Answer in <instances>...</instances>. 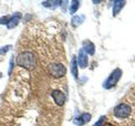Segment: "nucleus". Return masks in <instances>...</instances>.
I'll return each mask as SVG.
<instances>
[{
  "label": "nucleus",
  "mask_w": 135,
  "mask_h": 126,
  "mask_svg": "<svg viewBox=\"0 0 135 126\" xmlns=\"http://www.w3.org/2000/svg\"><path fill=\"white\" fill-rule=\"evenodd\" d=\"M17 64L25 69L33 70L36 66V59L32 52H23L16 59Z\"/></svg>",
  "instance_id": "nucleus-1"
},
{
  "label": "nucleus",
  "mask_w": 135,
  "mask_h": 126,
  "mask_svg": "<svg viewBox=\"0 0 135 126\" xmlns=\"http://www.w3.org/2000/svg\"><path fill=\"white\" fill-rule=\"evenodd\" d=\"M50 74L54 78H61L66 73V68L61 63H53L50 65Z\"/></svg>",
  "instance_id": "nucleus-2"
},
{
  "label": "nucleus",
  "mask_w": 135,
  "mask_h": 126,
  "mask_svg": "<svg viewBox=\"0 0 135 126\" xmlns=\"http://www.w3.org/2000/svg\"><path fill=\"white\" fill-rule=\"evenodd\" d=\"M120 77H122V70L120 69H115L113 71V73L107 78V80L105 81L104 87L106 88V89L113 88L118 82V80L120 79Z\"/></svg>",
  "instance_id": "nucleus-3"
},
{
  "label": "nucleus",
  "mask_w": 135,
  "mask_h": 126,
  "mask_svg": "<svg viewBox=\"0 0 135 126\" xmlns=\"http://www.w3.org/2000/svg\"><path fill=\"white\" fill-rule=\"evenodd\" d=\"M131 114V106L127 104H119L114 109V115L117 118H126Z\"/></svg>",
  "instance_id": "nucleus-4"
},
{
  "label": "nucleus",
  "mask_w": 135,
  "mask_h": 126,
  "mask_svg": "<svg viewBox=\"0 0 135 126\" xmlns=\"http://www.w3.org/2000/svg\"><path fill=\"white\" fill-rule=\"evenodd\" d=\"M51 96H52V98L55 100V103L59 105V106H63L65 103V95L63 94L62 91L60 90H53L52 94H51Z\"/></svg>",
  "instance_id": "nucleus-5"
},
{
  "label": "nucleus",
  "mask_w": 135,
  "mask_h": 126,
  "mask_svg": "<svg viewBox=\"0 0 135 126\" xmlns=\"http://www.w3.org/2000/svg\"><path fill=\"white\" fill-rule=\"evenodd\" d=\"M83 52H86L89 55H94L95 54V44L90 41H84L83 42Z\"/></svg>",
  "instance_id": "nucleus-6"
},
{
  "label": "nucleus",
  "mask_w": 135,
  "mask_h": 126,
  "mask_svg": "<svg viewBox=\"0 0 135 126\" xmlns=\"http://www.w3.org/2000/svg\"><path fill=\"white\" fill-rule=\"evenodd\" d=\"M20 17H22V15L20 14H15L14 16H10V19H9V22H8V24H7V27L9 29H12L14 27H16L17 24L19 23Z\"/></svg>",
  "instance_id": "nucleus-7"
},
{
  "label": "nucleus",
  "mask_w": 135,
  "mask_h": 126,
  "mask_svg": "<svg viewBox=\"0 0 135 126\" xmlns=\"http://www.w3.org/2000/svg\"><path fill=\"white\" fill-rule=\"evenodd\" d=\"M78 63L79 65L81 66V68H86L88 65V56L86 55V53H84L82 50L79 52V55H78Z\"/></svg>",
  "instance_id": "nucleus-8"
},
{
  "label": "nucleus",
  "mask_w": 135,
  "mask_h": 126,
  "mask_svg": "<svg viewBox=\"0 0 135 126\" xmlns=\"http://www.w3.org/2000/svg\"><path fill=\"white\" fill-rule=\"evenodd\" d=\"M90 119H91V115L89 114V113H83L81 116L77 118L75 123H78L79 125H83V124H86V123H89Z\"/></svg>",
  "instance_id": "nucleus-9"
},
{
  "label": "nucleus",
  "mask_w": 135,
  "mask_h": 126,
  "mask_svg": "<svg viewBox=\"0 0 135 126\" xmlns=\"http://www.w3.org/2000/svg\"><path fill=\"white\" fill-rule=\"evenodd\" d=\"M125 6V1H120V0H116L114 1V7H113V15L116 16L119 10H122V8Z\"/></svg>",
  "instance_id": "nucleus-10"
},
{
  "label": "nucleus",
  "mask_w": 135,
  "mask_h": 126,
  "mask_svg": "<svg viewBox=\"0 0 135 126\" xmlns=\"http://www.w3.org/2000/svg\"><path fill=\"white\" fill-rule=\"evenodd\" d=\"M71 70L74 78H78V65H77V57L72 59V64H71Z\"/></svg>",
  "instance_id": "nucleus-11"
},
{
  "label": "nucleus",
  "mask_w": 135,
  "mask_h": 126,
  "mask_svg": "<svg viewBox=\"0 0 135 126\" xmlns=\"http://www.w3.org/2000/svg\"><path fill=\"white\" fill-rule=\"evenodd\" d=\"M83 16H75V17L72 18V25L73 26H79L80 24L83 22Z\"/></svg>",
  "instance_id": "nucleus-12"
},
{
  "label": "nucleus",
  "mask_w": 135,
  "mask_h": 126,
  "mask_svg": "<svg viewBox=\"0 0 135 126\" xmlns=\"http://www.w3.org/2000/svg\"><path fill=\"white\" fill-rule=\"evenodd\" d=\"M78 7H79V1H77V0L72 1V5H71V7H70V12L71 14H74V12L77 11Z\"/></svg>",
  "instance_id": "nucleus-13"
},
{
  "label": "nucleus",
  "mask_w": 135,
  "mask_h": 126,
  "mask_svg": "<svg viewBox=\"0 0 135 126\" xmlns=\"http://www.w3.org/2000/svg\"><path fill=\"white\" fill-rule=\"evenodd\" d=\"M105 118H106V117H105V116H101V117H100V119H99L98 122H97V123H96L94 126H104Z\"/></svg>",
  "instance_id": "nucleus-14"
},
{
  "label": "nucleus",
  "mask_w": 135,
  "mask_h": 126,
  "mask_svg": "<svg viewBox=\"0 0 135 126\" xmlns=\"http://www.w3.org/2000/svg\"><path fill=\"white\" fill-rule=\"evenodd\" d=\"M10 19V16H5V17H1L0 18V24H8V22H9Z\"/></svg>",
  "instance_id": "nucleus-15"
},
{
  "label": "nucleus",
  "mask_w": 135,
  "mask_h": 126,
  "mask_svg": "<svg viewBox=\"0 0 135 126\" xmlns=\"http://www.w3.org/2000/svg\"><path fill=\"white\" fill-rule=\"evenodd\" d=\"M9 50H10V45H7V46H5V47H1V49H0V55L7 53Z\"/></svg>",
  "instance_id": "nucleus-16"
},
{
  "label": "nucleus",
  "mask_w": 135,
  "mask_h": 126,
  "mask_svg": "<svg viewBox=\"0 0 135 126\" xmlns=\"http://www.w3.org/2000/svg\"><path fill=\"white\" fill-rule=\"evenodd\" d=\"M12 65H14V60L11 59V61H10V68H9V74L11 73V70H12Z\"/></svg>",
  "instance_id": "nucleus-17"
},
{
  "label": "nucleus",
  "mask_w": 135,
  "mask_h": 126,
  "mask_svg": "<svg viewBox=\"0 0 135 126\" xmlns=\"http://www.w3.org/2000/svg\"><path fill=\"white\" fill-rule=\"evenodd\" d=\"M1 77H2V74H1V73H0V79H1Z\"/></svg>",
  "instance_id": "nucleus-18"
}]
</instances>
